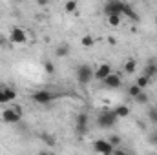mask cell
Returning a JSON list of instances; mask_svg holds the SVG:
<instances>
[{"label":"cell","mask_w":157,"mask_h":155,"mask_svg":"<svg viewBox=\"0 0 157 155\" xmlns=\"http://www.w3.org/2000/svg\"><path fill=\"white\" fill-rule=\"evenodd\" d=\"M117 117L113 113V110H102L99 115H97V124H99V128H102V130H110V128H113L115 124H117Z\"/></svg>","instance_id":"6da1fadb"},{"label":"cell","mask_w":157,"mask_h":155,"mask_svg":"<svg viewBox=\"0 0 157 155\" xmlns=\"http://www.w3.org/2000/svg\"><path fill=\"white\" fill-rule=\"evenodd\" d=\"M2 120L6 122V124H17V122H20V119H22V108L20 106H11V108H6V110H2Z\"/></svg>","instance_id":"7a4b0ae2"},{"label":"cell","mask_w":157,"mask_h":155,"mask_svg":"<svg viewBox=\"0 0 157 155\" xmlns=\"http://www.w3.org/2000/svg\"><path fill=\"white\" fill-rule=\"evenodd\" d=\"M31 99L40 104V106H46V104H49V102H53L55 99H57V93H53V91H49V89H39V91H35L33 95H31Z\"/></svg>","instance_id":"3957f363"},{"label":"cell","mask_w":157,"mask_h":155,"mask_svg":"<svg viewBox=\"0 0 157 155\" xmlns=\"http://www.w3.org/2000/svg\"><path fill=\"white\" fill-rule=\"evenodd\" d=\"M77 80L80 84H88L93 80V68L90 64H80L77 68Z\"/></svg>","instance_id":"277c9868"},{"label":"cell","mask_w":157,"mask_h":155,"mask_svg":"<svg viewBox=\"0 0 157 155\" xmlns=\"http://www.w3.org/2000/svg\"><path fill=\"white\" fill-rule=\"evenodd\" d=\"M93 150L101 155H113V150L115 148L106 139H97V141H93Z\"/></svg>","instance_id":"5b68a950"},{"label":"cell","mask_w":157,"mask_h":155,"mask_svg":"<svg viewBox=\"0 0 157 155\" xmlns=\"http://www.w3.org/2000/svg\"><path fill=\"white\" fill-rule=\"evenodd\" d=\"M9 40L13 44H26L28 42V35H26V29L22 28H11V33H9Z\"/></svg>","instance_id":"8992f818"},{"label":"cell","mask_w":157,"mask_h":155,"mask_svg":"<svg viewBox=\"0 0 157 155\" xmlns=\"http://www.w3.org/2000/svg\"><path fill=\"white\" fill-rule=\"evenodd\" d=\"M102 84H104L108 89H119V88L122 86V77H121L119 73H113V71H112L108 77L102 80Z\"/></svg>","instance_id":"52a82bcc"},{"label":"cell","mask_w":157,"mask_h":155,"mask_svg":"<svg viewBox=\"0 0 157 155\" xmlns=\"http://www.w3.org/2000/svg\"><path fill=\"white\" fill-rule=\"evenodd\" d=\"M112 73V66L108 64V62H101L95 70H93V78H97V80H104V78L108 77Z\"/></svg>","instance_id":"ba28073f"},{"label":"cell","mask_w":157,"mask_h":155,"mask_svg":"<svg viewBox=\"0 0 157 155\" xmlns=\"http://www.w3.org/2000/svg\"><path fill=\"white\" fill-rule=\"evenodd\" d=\"M122 9H124V2H119V0H110L104 6L106 15H121L122 17Z\"/></svg>","instance_id":"9c48e42d"},{"label":"cell","mask_w":157,"mask_h":155,"mask_svg":"<svg viewBox=\"0 0 157 155\" xmlns=\"http://www.w3.org/2000/svg\"><path fill=\"white\" fill-rule=\"evenodd\" d=\"M88 124H90V117L88 113H78L77 117V131L78 133H88Z\"/></svg>","instance_id":"30bf717a"},{"label":"cell","mask_w":157,"mask_h":155,"mask_svg":"<svg viewBox=\"0 0 157 155\" xmlns=\"http://www.w3.org/2000/svg\"><path fill=\"white\" fill-rule=\"evenodd\" d=\"M141 75H144V77H148L150 80L157 77V60H155V59H152V60H148V64H146V68H144V71H143Z\"/></svg>","instance_id":"8fae6325"},{"label":"cell","mask_w":157,"mask_h":155,"mask_svg":"<svg viewBox=\"0 0 157 155\" xmlns=\"http://www.w3.org/2000/svg\"><path fill=\"white\" fill-rule=\"evenodd\" d=\"M135 70H137V60L135 59H126V62L122 64V71L124 73H128V75H132V73H135Z\"/></svg>","instance_id":"7c38bea8"},{"label":"cell","mask_w":157,"mask_h":155,"mask_svg":"<svg viewBox=\"0 0 157 155\" xmlns=\"http://www.w3.org/2000/svg\"><path fill=\"white\" fill-rule=\"evenodd\" d=\"M122 15H126L130 20H133V22H139V15H137V11L130 6V4H126L124 2V9H122Z\"/></svg>","instance_id":"4fadbf2b"},{"label":"cell","mask_w":157,"mask_h":155,"mask_svg":"<svg viewBox=\"0 0 157 155\" xmlns=\"http://www.w3.org/2000/svg\"><path fill=\"white\" fill-rule=\"evenodd\" d=\"M70 51H71L70 44L62 42V44H59V46H57V49H55V55H57L59 59H62V57H68V55H70Z\"/></svg>","instance_id":"5bb4252c"},{"label":"cell","mask_w":157,"mask_h":155,"mask_svg":"<svg viewBox=\"0 0 157 155\" xmlns=\"http://www.w3.org/2000/svg\"><path fill=\"white\" fill-rule=\"evenodd\" d=\"M113 113L117 119H124V117H130V108L126 106V104H119L117 108L113 110Z\"/></svg>","instance_id":"9a60e30c"},{"label":"cell","mask_w":157,"mask_h":155,"mask_svg":"<svg viewBox=\"0 0 157 155\" xmlns=\"http://www.w3.org/2000/svg\"><path fill=\"white\" fill-rule=\"evenodd\" d=\"M2 91H4V99L6 102H13L17 99V91L13 88H7V86H2Z\"/></svg>","instance_id":"2e32d148"},{"label":"cell","mask_w":157,"mask_h":155,"mask_svg":"<svg viewBox=\"0 0 157 155\" xmlns=\"http://www.w3.org/2000/svg\"><path fill=\"white\" fill-rule=\"evenodd\" d=\"M106 22H108V26L117 28V26H121V22H122V17L121 15H106Z\"/></svg>","instance_id":"e0dca14e"},{"label":"cell","mask_w":157,"mask_h":155,"mask_svg":"<svg viewBox=\"0 0 157 155\" xmlns=\"http://www.w3.org/2000/svg\"><path fill=\"white\" fill-rule=\"evenodd\" d=\"M64 11H66V13H77L78 11V2H75V0L64 2Z\"/></svg>","instance_id":"ac0fdd59"},{"label":"cell","mask_w":157,"mask_h":155,"mask_svg":"<svg viewBox=\"0 0 157 155\" xmlns=\"http://www.w3.org/2000/svg\"><path fill=\"white\" fill-rule=\"evenodd\" d=\"M93 44H95V37L93 35H84L80 39V46L82 47H93Z\"/></svg>","instance_id":"d6986e66"},{"label":"cell","mask_w":157,"mask_h":155,"mask_svg":"<svg viewBox=\"0 0 157 155\" xmlns=\"http://www.w3.org/2000/svg\"><path fill=\"white\" fill-rule=\"evenodd\" d=\"M148 84H150V78L144 77V75H139V77H137V80H135V86H137V88H141L143 91H144V88H146Z\"/></svg>","instance_id":"ffe728a7"},{"label":"cell","mask_w":157,"mask_h":155,"mask_svg":"<svg viewBox=\"0 0 157 155\" xmlns=\"http://www.w3.org/2000/svg\"><path fill=\"white\" fill-rule=\"evenodd\" d=\"M133 100H135L137 104H148L150 97H148V93H146V91H141V93H139V95H137V97H135Z\"/></svg>","instance_id":"44dd1931"},{"label":"cell","mask_w":157,"mask_h":155,"mask_svg":"<svg viewBox=\"0 0 157 155\" xmlns=\"http://www.w3.org/2000/svg\"><path fill=\"white\" fill-rule=\"evenodd\" d=\"M106 141H108L113 148H119V146L122 144V139H121L119 135H108V139H106Z\"/></svg>","instance_id":"7402d4cb"},{"label":"cell","mask_w":157,"mask_h":155,"mask_svg":"<svg viewBox=\"0 0 157 155\" xmlns=\"http://www.w3.org/2000/svg\"><path fill=\"white\" fill-rule=\"evenodd\" d=\"M141 91H143V89H141V88H137L135 84H132V86L128 88V95H130L132 99H135V97H137V95H139Z\"/></svg>","instance_id":"603a6c76"},{"label":"cell","mask_w":157,"mask_h":155,"mask_svg":"<svg viewBox=\"0 0 157 155\" xmlns=\"http://www.w3.org/2000/svg\"><path fill=\"white\" fill-rule=\"evenodd\" d=\"M40 137H42V141H44V142H46L48 146H55V142H57L53 135H48V133H42Z\"/></svg>","instance_id":"cb8c5ba5"},{"label":"cell","mask_w":157,"mask_h":155,"mask_svg":"<svg viewBox=\"0 0 157 155\" xmlns=\"http://www.w3.org/2000/svg\"><path fill=\"white\" fill-rule=\"evenodd\" d=\"M148 119H150L152 122H155V124H157V108H152V110L148 112Z\"/></svg>","instance_id":"d4e9b609"},{"label":"cell","mask_w":157,"mask_h":155,"mask_svg":"<svg viewBox=\"0 0 157 155\" xmlns=\"http://www.w3.org/2000/svg\"><path fill=\"white\" fill-rule=\"evenodd\" d=\"M44 70H46L48 73H55V66H53V62H44Z\"/></svg>","instance_id":"484cf974"},{"label":"cell","mask_w":157,"mask_h":155,"mask_svg":"<svg viewBox=\"0 0 157 155\" xmlns=\"http://www.w3.org/2000/svg\"><path fill=\"white\" fill-rule=\"evenodd\" d=\"M113 155H128V152H126L122 146H119V148H115V150H113Z\"/></svg>","instance_id":"4316f807"},{"label":"cell","mask_w":157,"mask_h":155,"mask_svg":"<svg viewBox=\"0 0 157 155\" xmlns=\"http://www.w3.org/2000/svg\"><path fill=\"white\" fill-rule=\"evenodd\" d=\"M148 141H150L152 144H157V131H152V133L148 135Z\"/></svg>","instance_id":"83f0119b"},{"label":"cell","mask_w":157,"mask_h":155,"mask_svg":"<svg viewBox=\"0 0 157 155\" xmlns=\"http://www.w3.org/2000/svg\"><path fill=\"white\" fill-rule=\"evenodd\" d=\"M37 155H55V153H53V152H49V150H40Z\"/></svg>","instance_id":"f1b7e54d"},{"label":"cell","mask_w":157,"mask_h":155,"mask_svg":"<svg viewBox=\"0 0 157 155\" xmlns=\"http://www.w3.org/2000/svg\"><path fill=\"white\" fill-rule=\"evenodd\" d=\"M108 42H110V44H112V46H115V42H117V40L113 39V37H110V39H108Z\"/></svg>","instance_id":"f546056e"},{"label":"cell","mask_w":157,"mask_h":155,"mask_svg":"<svg viewBox=\"0 0 157 155\" xmlns=\"http://www.w3.org/2000/svg\"><path fill=\"white\" fill-rule=\"evenodd\" d=\"M155 29H157V22H155Z\"/></svg>","instance_id":"4dcf8cb0"},{"label":"cell","mask_w":157,"mask_h":155,"mask_svg":"<svg viewBox=\"0 0 157 155\" xmlns=\"http://www.w3.org/2000/svg\"><path fill=\"white\" fill-rule=\"evenodd\" d=\"M0 44H2V39H0Z\"/></svg>","instance_id":"1f68e13d"},{"label":"cell","mask_w":157,"mask_h":155,"mask_svg":"<svg viewBox=\"0 0 157 155\" xmlns=\"http://www.w3.org/2000/svg\"><path fill=\"white\" fill-rule=\"evenodd\" d=\"M155 108H157V104H155Z\"/></svg>","instance_id":"d6a6232c"},{"label":"cell","mask_w":157,"mask_h":155,"mask_svg":"<svg viewBox=\"0 0 157 155\" xmlns=\"http://www.w3.org/2000/svg\"><path fill=\"white\" fill-rule=\"evenodd\" d=\"M128 155H132V153H128Z\"/></svg>","instance_id":"836d02e7"}]
</instances>
